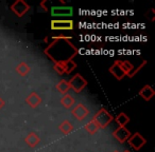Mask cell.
<instances>
[{
    "instance_id": "3",
    "label": "cell",
    "mask_w": 155,
    "mask_h": 152,
    "mask_svg": "<svg viewBox=\"0 0 155 152\" xmlns=\"http://www.w3.org/2000/svg\"><path fill=\"white\" fill-rule=\"evenodd\" d=\"M31 5L25 1V0H16L11 5V11L15 14L17 17L21 18L30 11Z\"/></svg>"
},
{
    "instance_id": "1",
    "label": "cell",
    "mask_w": 155,
    "mask_h": 152,
    "mask_svg": "<svg viewBox=\"0 0 155 152\" xmlns=\"http://www.w3.org/2000/svg\"><path fill=\"white\" fill-rule=\"evenodd\" d=\"M79 50L71 42V37H53L52 41L44 50V54L53 64L72 60L78 55Z\"/></svg>"
},
{
    "instance_id": "14",
    "label": "cell",
    "mask_w": 155,
    "mask_h": 152,
    "mask_svg": "<svg viewBox=\"0 0 155 152\" xmlns=\"http://www.w3.org/2000/svg\"><path fill=\"white\" fill-rule=\"evenodd\" d=\"M60 101H61V105L64 108H66V109H70V108H72L75 105V99L70 94H65L61 98Z\"/></svg>"
},
{
    "instance_id": "18",
    "label": "cell",
    "mask_w": 155,
    "mask_h": 152,
    "mask_svg": "<svg viewBox=\"0 0 155 152\" xmlns=\"http://www.w3.org/2000/svg\"><path fill=\"white\" fill-rule=\"evenodd\" d=\"M69 89H70V86H69V84H68L67 80H64V79L60 80V82H58V85H56V90L64 95L68 93Z\"/></svg>"
},
{
    "instance_id": "22",
    "label": "cell",
    "mask_w": 155,
    "mask_h": 152,
    "mask_svg": "<svg viewBox=\"0 0 155 152\" xmlns=\"http://www.w3.org/2000/svg\"><path fill=\"white\" fill-rule=\"evenodd\" d=\"M121 67H122V69L124 70V72L127 73V75L129 74V73L131 72V71L134 69V66L130 61H127V60L121 61Z\"/></svg>"
},
{
    "instance_id": "13",
    "label": "cell",
    "mask_w": 155,
    "mask_h": 152,
    "mask_svg": "<svg viewBox=\"0 0 155 152\" xmlns=\"http://www.w3.org/2000/svg\"><path fill=\"white\" fill-rule=\"evenodd\" d=\"M52 16H70L72 15V8L54 7L51 9Z\"/></svg>"
},
{
    "instance_id": "7",
    "label": "cell",
    "mask_w": 155,
    "mask_h": 152,
    "mask_svg": "<svg viewBox=\"0 0 155 152\" xmlns=\"http://www.w3.org/2000/svg\"><path fill=\"white\" fill-rule=\"evenodd\" d=\"M72 20H52L51 21V30L53 31H71L73 30Z\"/></svg>"
},
{
    "instance_id": "12",
    "label": "cell",
    "mask_w": 155,
    "mask_h": 152,
    "mask_svg": "<svg viewBox=\"0 0 155 152\" xmlns=\"http://www.w3.org/2000/svg\"><path fill=\"white\" fill-rule=\"evenodd\" d=\"M25 143L30 148H35L41 143V138H39L38 134L36 132H33L32 131V132L28 133V135L25 137Z\"/></svg>"
},
{
    "instance_id": "10",
    "label": "cell",
    "mask_w": 155,
    "mask_h": 152,
    "mask_svg": "<svg viewBox=\"0 0 155 152\" xmlns=\"http://www.w3.org/2000/svg\"><path fill=\"white\" fill-rule=\"evenodd\" d=\"M138 94H139V96L142 97L146 101H149L154 97L155 91H154V89L150 86V85H146V86H143L141 89H140V91H139Z\"/></svg>"
},
{
    "instance_id": "16",
    "label": "cell",
    "mask_w": 155,
    "mask_h": 152,
    "mask_svg": "<svg viewBox=\"0 0 155 152\" xmlns=\"http://www.w3.org/2000/svg\"><path fill=\"white\" fill-rule=\"evenodd\" d=\"M58 129H60V131L63 133V134L65 135H68L69 133L72 132L73 130V126L72 124H71L69 120H64V122H62V124L58 126Z\"/></svg>"
},
{
    "instance_id": "21",
    "label": "cell",
    "mask_w": 155,
    "mask_h": 152,
    "mask_svg": "<svg viewBox=\"0 0 155 152\" xmlns=\"http://www.w3.org/2000/svg\"><path fill=\"white\" fill-rule=\"evenodd\" d=\"M147 64H148V61H147V60H142V61H141V64H140L139 66L137 67V68H134L133 70H132L131 72H130L129 74L127 75V77H130V78L134 77V76H135V75L137 74V73L139 72V71L141 70V69L143 68V67L146 66Z\"/></svg>"
},
{
    "instance_id": "20",
    "label": "cell",
    "mask_w": 155,
    "mask_h": 152,
    "mask_svg": "<svg viewBox=\"0 0 155 152\" xmlns=\"http://www.w3.org/2000/svg\"><path fill=\"white\" fill-rule=\"evenodd\" d=\"M63 67H64L65 74H70L72 71H74V69L77 68V64L73 60H68V61L62 62Z\"/></svg>"
},
{
    "instance_id": "11",
    "label": "cell",
    "mask_w": 155,
    "mask_h": 152,
    "mask_svg": "<svg viewBox=\"0 0 155 152\" xmlns=\"http://www.w3.org/2000/svg\"><path fill=\"white\" fill-rule=\"evenodd\" d=\"M41 101H43L41 97L35 92L30 93V94L28 95V97L26 98V103L28 104L32 109H35L36 107H38L41 104Z\"/></svg>"
},
{
    "instance_id": "19",
    "label": "cell",
    "mask_w": 155,
    "mask_h": 152,
    "mask_svg": "<svg viewBox=\"0 0 155 152\" xmlns=\"http://www.w3.org/2000/svg\"><path fill=\"white\" fill-rule=\"evenodd\" d=\"M85 130L87 131V133H89L91 135H93V134H96V133L99 131V127H98V125L96 124L93 119H91V122L87 123V124L85 125Z\"/></svg>"
},
{
    "instance_id": "25",
    "label": "cell",
    "mask_w": 155,
    "mask_h": 152,
    "mask_svg": "<svg viewBox=\"0 0 155 152\" xmlns=\"http://www.w3.org/2000/svg\"><path fill=\"white\" fill-rule=\"evenodd\" d=\"M123 152H130L129 150H125V151H123Z\"/></svg>"
},
{
    "instance_id": "17",
    "label": "cell",
    "mask_w": 155,
    "mask_h": 152,
    "mask_svg": "<svg viewBox=\"0 0 155 152\" xmlns=\"http://www.w3.org/2000/svg\"><path fill=\"white\" fill-rule=\"evenodd\" d=\"M115 119H116L117 124L119 125V127H125L130 123V117L125 113H123V112L119 113Z\"/></svg>"
},
{
    "instance_id": "4",
    "label": "cell",
    "mask_w": 155,
    "mask_h": 152,
    "mask_svg": "<svg viewBox=\"0 0 155 152\" xmlns=\"http://www.w3.org/2000/svg\"><path fill=\"white\" fill-rule=\"evenodd\" d=\"M68 84L71 89H73L77 93H80L81 91L84 90V88L87 86V80L83 77L82 75L78 73V74H75L74 76H72V77L70 78Z\"/></svg>"
},
{
    "instance_id": "6",
    "label": "cell",
    "mask_w": 155,
    "mask_h": 152,
    "mask_svg": "<svg viewBox=\"0 0 155 152\" xmlns=\"http://www.w3.org/2000/svg\"><path fill=\"white\" fill-rule=\"evenodd\" d=\"M127 141H129L130 146H131L135 151H139V150L141 149V148L143 147L147 143L146 138H144V137L138 132L132 134L131 136H130V138L127 139Z\"/></svg>"
},
{
    "instance_id": "5",
    "label": "cell",
    "mask_w": 155,
    "mask_h": 152,
    "mask_svg": "<svg viewBox=\"0 0 155 152\" xmlns=\"http://www.w3.org/2000/svg\"><path fill=\"white\" fill-rule=\"evenodd\" d=\"M71 114L74 116L75 119L78 120H84L89 114V110L86 106L83 104H77L71 109Z\"/></svg>"
},
{
    "instance_id": "2",
    "label": "cell",
    "mask_w": 155,
    "mask_h": 152,
    "mask_svg": "<svg viewBox=\"0 0 155 152\" xmlns=\"http://www.w3.org/2000/svg\"><path fill=\"white\" fill-rule=\"evenodd\" d=\"M93 120L98 125L99 129H104L113 122V116L106 109H100L93 117Z\"/></svg>"
},
{
    "instance_id": "23",
    "label": "cell",
    "mask_w": 155,
    "mask_h": 152,
    "mask_svg": "<svg viewBox=\"0 0 155 152\" xmlns=\"http://www.w3.org/2000/svg\"><path fill=\"white\" fill-rule=\"evenodd\" d=\"M5 101L2 99V97H0V110H1L3 107H5Z\"/></svg>"
},
{
    "instance_id": "9",
    "label": "cell",
    "mask_w": 155,
    "mask_h": 152,
    "mask_svg": "<svg viewBox=\"0 0 155 152\" xmlns=\"http://www.w3.org/2000/svg\"><path fill=\"white\" fill-rule=\"evenodd\" d=\"M113 135H114V137L119 143H124V141H127V139L130 138V136H131L132 134H131V132H130V130H127L125 127H118V128L113 132Z\"/></svg>"
},
{
    "instance_id": "15",
    "label": "cell",
    "mask_w": 155,
    "mask_h": 152,
    "mask_svg": "<svg viewBox=\"0 0 155 152\" xmlns=\"http://www.w3.org/2000/svg\"><path fill=\"white\" fill-rule=\"evenodd\" d=\"M30 71H31L30 66L25 61H21L17 67H16V72H17V74L19 75V76H22V77L26 76Z\"/></svg>"
},
{
    "instance_id": "24",
    "label": "cell",
    "mask_w": 155,
    "mask_h": 152,
    "mask_svg": "<svg viewBox=\"0 0 155 152\" xmlns=\"http://www.w3.org/2000/svg\"><path fill=\"white\" fill-rule=\"evenodd\" d=\"M41 5H45V1H43V2H41ZM43 10H44V11H45V12H47V11H48V9H47V8H46V7H45V8H44V9H43Z\"/></svg>"
},
{
    "instance_id": "26",
    "label": "cell",
    "mask_w": 155,
    "mask_h": 152,
    "mask_svg": "<svg viewBox=\"0 0 155 152\" xmlns=\"http://www.w3.org/2000/svg\"><path fill=\"white\" fill-rule=\"evenodd\" d=\"M113 152H119V151H113Z\"/></svg>"
},
{
    "instance_id": "8",
    "label": "cell",
    "mask_w": 155,
    "mask_h": 152,
    "mask_svg": "<svg viewBox=\"0 0 155 152\" xmlns=\"http://www.w3.org/2000/svg\"><path fill=\"white\" fill-rule=\"evenodd\" d=\"M108 71H110V74L118 80H122L123 78L127 76V73L124 72V70H123L122 67H121V60H116V61L113 64V66H110Z\"/></svg>"
}]
</instances>
